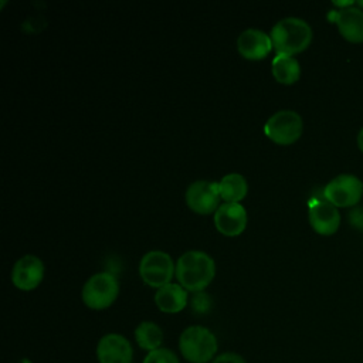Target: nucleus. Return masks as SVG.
<instances>
[{"label":"nucleus","mask_w":363,"mask_h":363,"mask_svg":"<svg viewBox=\"0 0 363 363\" xmlns=\"http://www.w3.org/2000/svg\"><path fill=\"white\" fill-rule=\"evenodd\" d=\"M174 275L184 289L201 292L216 275V262L204 251L189 250L177 258Z\"/></svg>","instance_id":"1"},{"label":"nucleus","mask_w":363,"mask_h":363,"mask_svg":"<svg viewBox=\"0 0 363 363\" xmlns=\"http://www.w3.org/2000/svg\"><path fill=\"white\" fill-rule=\"evenodd\" d=\"M269 37L277 54L295 55L309 47L312 28L299 17H285L272 26Z\"/></svg>","instance_id":"2"},{"label":"nucleus","mask_w":363,"mask_h":363,"mask_svg":"<svg viewBox=\"0 0 363 363\" xmlns=\"http://www.w3.org/2000/svg\"><path fill=\"white\" fill-rule=\"evenodd\" d=\"M182 356L190 363H207L214 359L218 342L216 335L200 325L186 328L179 337Z\"/></svg>","instance_id":"3"},{"label":"nucleus","mask_w":363,"mask_h":363,"mask_svg":"<svg viewBox=\"0 0 363 363\" xmlns=\"http://www.w3.org/2000/svg\"><path fill=\"white\" fill-rule=\"evenodd\" d=\"M119 295V282L111 272H96L91 275L82 286L84 303L95 311L109 308Z\"/></svg>","instance_id":"4"},{"label":"nucleus","mask_w":363,"mask_h":363,"mask_svg":"<svg viewBox=\"0 0 363 363\" xmlns=\"http://www.w3.org/2000/svg\"><path fill=\"white\" fill-rule=\"evenodd\" d=\"M176 272V264L170 254L162 250L147 251L139 262V274L145 284L156 289L170 284Z\"/></svg>","instance_id":"5"},{"label":"nucleus","mask_w":363,"mask_h":363,"mask_svg":"<svg viewBox=\"0 0 363 363\" xmlns=\"http://www.w3.org/2000/svg\"><path fill=\"white\" fill-rule=\"evenodd\" d=\"M303 130L301 115L291 109H281L272 113L264 123V133L278 145H291L296 142Z\"/></svg>","instance_id":"6"},{"label":"nucleus","mask_w":363,"mask_h":363,"mask_svg":"<svg viewBox=\"0 0 363 363\" xmlns=\"http://www.w3.org/2000/svg\"><path fill=\"white\" fill-rule=\"evenodd\" d=\"M363 196V183L357 176L339 174L323 189V197L336 207L356 206Z\"/></svg>","instance_id":"7"},{"label":"nucleus","mask_w":363,"mask_h":363,"mask_svg":"<svg viewBox=\"0 0 363 363\" xmlns=\"http://www.w3.org/2000/svg\"><path fill=\"white\" fill-rule=\"evenodd\" d=\"M186 204L197 214L216 213L220 207V187L211 180H196L189 184L186 190Z\"/></svg>","instance_id":"8"},{"label":"nucleus","mask_w":363,"mask_h":363,"mask_svg":"<svg viewBox=\"0 0 363 363\" xmlns=\"http://www.w3.org/2000/svg\"><path fill=\"white\" fill-rule=\"evenodd\" d=\"M44 262L33 254L20 257L11 268V282L21 291L37 288L44 278Z\"/></svg>","instance_id":"9"},{"label":"nucleus","mask_w":363,"mask_h":363,"mask_svg":"<svg viewBox=\"0 0 363 363\" xmlns=\"http://www.w3.org/2000/svg\"><path fill=\"white\" fill-rule=\"evenodd\" d=\"M132 357L133 347L130 342L119 333H106L96 345L99 363H132Z\"/></svg>","instance_id":"10"},{"label":"nucleus","mask_w":363,"mask_h":363,"mask_svg":"<svg viewBox=\"0 0 363 363\" xmlns=\"http://www.w3.org/2000/svg\"><path fill=\"white\" fill-rule=\"evenodd\" d=\"M214 225L216 228L227 235L235 237L240 235L247 227V210L240 203H228L224 201L214 213Z\"/></svg>","instance_id":"11"},{"label":"nucleus","mask_w":363,"mask_h":363,"mask_svg":"<svg viewBox=\"0 0 363 363\" xmlns=\"http://www.w3.org/2000/svg\"><path fill=\"white\" fill-rule=\"evenodd\" d=\"M308 218L313 231L320 235H332L340 225V214L337 207L329 203L325 197L322 200L311 201Z\"/></svg>","instance_id":"12"},{"label":"nucleus","mask_w":363,"mask_h":363,"mask_svg":"<svg viewBox=\"0 0 363 363\" xmlns=\"http://www.w3.org/2000/svg\"><path fill=\"white\" fill-rule=\"evenodd\" d=\"M328 18L336 23L340 35L350 43H363V10L360 7L350 6L346 9L332 10Z\"/></svg>","instance_id":"13"},{"label":"nucleus","mask_w":363,"mask_h":363,"mask_svg":"<svg viewBox=\"0 0 363 363\" xmlns=\"http://www.w3.org/2000/svg\"><path fill=\"white\" fill-rule=\"evenodd\" d=\"M272 48L269 34L259 28H245L237 38V50L245 60H262Z\"/></svg>","instance_id":"14"},{"label":"nucleus","mask_w":363,"mask_h":363,"mask_svg":"<svg viewBox=\"0 0 363 363\" xmlns=\"http://www.w3.org/2000/svg\"><path fill=\"white\" fill-rule=\"evenodd\" d=\"M189 302L187 289L180 284H167L155 294V303L164 313H177L186 308Z\"/></svg>","instance_id":"15"},{"label":"nucleus","mask_w":363,"mask_h":363,"mask_svg":"<svg viewBox=\"0 0 363 363\" xmlns=\"http://www.w3.org/2000/svg\"><path fill=\"white\" fill-rule=\"evenodd\" d=\"M271 71L274 78L284 85L294 84L301 77V65L294 55L275 54L271 62Z\"/></svg>","instance_id":"16"},{"label":"nucleus","mask_w":363,"mask_h":363,"mask_svg":"<svg viewBox=\"0 0 363 363\" xmlns=\"http://www.w3.org/2000/svg\"><path fill=\"white\" fill-rule=\"evenodd\" d=\"M220 194L224 201L240 203L248 193V183L240 173H228L218 182Z\"/></svg>","instance_id":"17"},{"label":"nucleus","mask_w":363,"mask_h":363,"mask_svg":"<svg viewBox=\"0 0 363 363\" xmlns=\"http://www.w3.org/2000/svg\"><path fill=\"white\" fill-rule=\"evenodd\" d=\"M135 340L140 349L147 350L149 353L162 347L163 330L155 322L143 320L135 329Z\"/></svg>","instance_id":"18"},{"label":"nucleus","mask_w":363,"mask_h":363,"mask_svg":"<svg viewBox=\"0 0 363 363\" xmlns=\"http://www.w3.org/2000/svg\"><path fill=\"white\" fill-rule=\"evenodd\" d=\"M142 363H180L177 354L166 347H159L146 354Z\"/></svg>","instance_id":"19"},{"label":"nucleus","mask_w":363,"mask_h":363,"mask_svg":"<svg viewBox=\"0 0 363 363\" xmlns=\"http://www.w3.org/2000/svg\"><path fill=\"white\" fill-rule=\"evenodd\" d=\"M210 298L207 296V294H201V292H197L196 296L191 299V308L196 311V312H200V313H204L210 309Z\"/></svg>","instance_id":"20"},{"label":"nucleus","mask_w":363,"mask_h":363,"mask_svg":"<svg viewBox=\"0 0 363 363\" xmlns=\"http://www.w3.org/2000/svg\"><path fill=\"white\" fill-rule=\"evenodd\" d=\"M349 223L356 230H363V206H356L349 213Z\"/></svg>","instance_id":"21"},{"label":"nucleus","mask_w":363,"mask_h":363,"mask_svg":"<svg viewBox=\"0 0 363 363\" xmlns=\"http://www.w3.org/2000/svg\"><path fill=\"white\" fill-rule=\"evenodd\" d=\"M211 363H247V362L244 360V357L241 354L234 353V352H227V353H221V354L216 356Z\"/></svg>","instance_id":"22"},{"label":"nucleus","mask_w":363,"mask_h":363,"mask_svg":"<svg viewBox=\"0 0 363 363\" xmlns=\"http://www.w3.org/2000/svg\"><path fill=\"white\" fill-rule=\"evenodd\" d=\"M357 146H359V149L363 152V128L359 130V133H357Z\"/></svg>","instance_id":"23"},{"label":"nucleus","mask_w":363,"mask_h":363,"mask_svg":"<svg viewBox=\"0 0 363 363\" xmlns=\"http://www.w3.org/2000/svg\"><path fill=\"white\" fill-rule=\"evenodd\" d=\"M14 363H31L28 359H20V360H17V362H14Z\"/></svg>","instance_id":"24"},{"label":"nucleus","mask_w":363,"mask_h":363,"mask_svg":"<svg viewBox=\"0 0 363 363\" xmlns=\"http://www.w3.org/2000/svg\"><path fill=\"white\" fill-rule=\"evenodd\" d=\"M356 6H357V7H360V9L363 10V0H359V1H356Z\"/></svg>","instance_id":"25"}]
</instances>
